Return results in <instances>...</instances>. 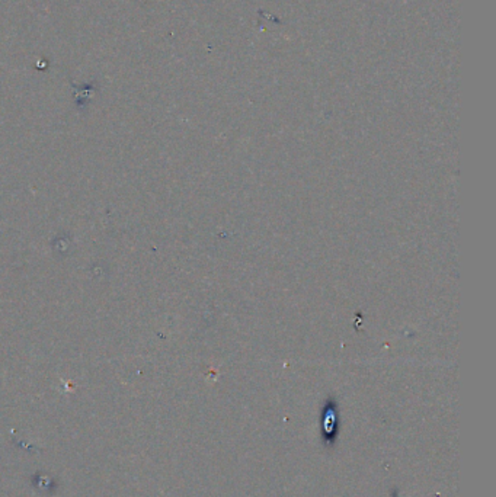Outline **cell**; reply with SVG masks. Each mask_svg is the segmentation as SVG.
I'll use <instances>...</instances> for the list:
<instances>
[{
	"instance_id": "obj_1",
	"label": "cell",
	"mask_w": 496,
	"mask_h": 497,
	"mask_svg": "<svg viewBox=\"0 0 496 497\" xmlns=\"http://www.w3.org/2000/svg\"><path fill=\"white\" fill-rule=\"evenodd\" d=\"M336 431H338V416H336L335 407L333 409L328 407L323 417V442L326 445L335 442Z\"/></svg>"
}]
</instances>
